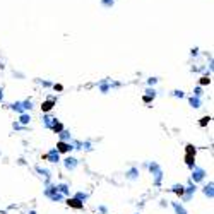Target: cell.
Returning a JSON list of instances; mask_svg holds the SVG:
<instances>
[{"instance_id":"15","label":"cell","mask_w":214,"mask_h":214,"mask_svg":"<svg viewBox=\"0 0 214 214\" xmlns=\"http://www.w3.org/2000/svg\"><path fill=\"white\" fill-rule=\"evenodd\" d=\"M58 134H60V141H70V132H68V130L62 128Z\"/></svg>"},{"instance_id":"22","label":"cell","mask_w":214,"mask_h":214,"mask_svg":"<svg viewBox=\"0 0 214 214\" xmlns=\"http://www.w3.org/2000/svg\"><path fill=\"white\" fill-rule=\"evenodd\" d=\"M76 199H79L81 202H86V200L89 199V195L84 194V192H77V194H76Z\"/></svg>"},{"instance_id":"18","label":"cell","mask_w":214,"mask_h":214,"mask_svg":"<svg viewBox=\"0 0 214 214\" xmlns=\"http://www.w3.org/2000/svg\"><path fill=\"white\" fill-rule=\"evenodd\" d=\"M62 128H63V125H62V123H60L58 120H57V122H55V123H53V125L50 127V130H53V132H55V134H58L60 130H62Z\"/></svg>"},{"instance_id":"7","label":"cell","mask_w":214,"mask_h":214,"mask_svg":"<svg viewBox=\"0 0 214 214\" xmlns=\"http://www.w3.org/2000/svg\"><path fill=\"white\" fill-rule=\"evenodd\" d=\"M63 163H65V168H67V170H76V166H77V159H76V158H72V156H68V158H65V161H63Z\"/></svg>"},{"instance_id":"4","label":"cell","mask_w":214,"mask_h":214,"mask_svg":"<svg viewBox=\"0 0 214 214\" xmlns=\"http://www.w3.org/2000/svg\"><path fill=\"white\" fill-rule=\"evenodd\" d=\"M45 159L50 161V163H58L60 161V153L57 151V149H50L48 153L45 154Z\"/></svg>"},{"instance_id":"1","label":"cell","mask_w":214,"mask_h":214,"mask_svg":"<svg viewBox=\"0 0 214 214\" xmlns=\"http://www.w3.org/2000/svg\"><path fill=\"white\" fill-rule=\"evenodd\" d=\"M45 195H46L48 199H51L53 202H60V200L63 199V195L57 190V185H46V188H45Z\"/></svg>"},{"instance_id":"33","label":"cell","mask_w":214,"mask_h":214,"mask_svg":"<svg viewBox=\"0 0 214 214\" xmlns=\"http://www.w3.org/2000/svg\"><path fill=\"white\" fill-rule=\"evenodd\" d=\"M28 214H36V213H34V211H31V213H28Z\"/></svg>"},{"instance_id":"26","label":"cell","mask_w":214,"mask_h":214,"mask_svg":"<svg viewBox=\"0 0 214 214\" xmlns=\"http://www.w3.org/2000/svg\"><path fill=\"white\" fill-rule=\"evenodd\" d=\"M146 93H147V96H151V98L156 96V91H154V89H147Z\"/></svg>"},{"instance_id":"30","label":"cell","mask_w":214,"mask_h":214,"mask_svg":"<svg viewBox=\"0 0 214 214\" xmlns=\"http://www.w3.org/2000/svg\"><path fill=\"white\" fill-rule=\"evenodd\" d=\"M144 101H146V103H151V101H153V98H151V96H144Z\"/></svg>"},{"instance_id":"17","label":"cell","mask_w":214,"mask_h":214,"mask_svg":"<svg viewBox=\"0 0 214 214\" xmlns=\"http://www.w3.org/2000/svg\"><path fill=\"white\" fill-rule=\"evenodd\" d=\"M19 122L22 123V125H28L31 122V117L28 115V113H21V118H19Z\"/></svg>"},{"instance_id":"14","label":"cell","mask_w":214,"mask_h":214,"mask_svg":"<svg viewBox=\"0 0 214 214\" xmlns=\"http://www.w3.org/2000/svg\"><path fill=\"white\" fill-rule=\"evenodd\" d=\"M137 176H139V170H137V168H130V170L127 171V178H128V180H136Z\"/></svg>"},{"instance_id":"16","label":"cell","mask_w":214,"mask_h":214,"mask_svg":"<svg viewBox=\"0 0 214 214\" xmlns=\"http://www.w3.org/2000/svg\"><path fill=\"white\" fill-rule=\"evenodd\" d=\"M57 190H58L62 195H68V187L65 183H60V185H57Z\"/></svg>"},{"instance_id":"27","label":"cell","mask_w":214,"mask_h":214,"mask_svg":"<svg viewBox=\"0 0 214 214\" xmlns=\"http://www.w3.org/2000/svg\"><path fill=\"white\" fill-rule=\"evenodd\" d=\"M209 82H211V79H209V77H202V79H200V84H202V86H204V84H209Z\"/></svg>"},{"instance_id":"13","label":"cell","mask_w":214,"mask_h":214,"mask_svg":"<svg viewBox=\"0 0 214 214\" xmlns=\"http://www.w3.org/2000/svg\"><path fill=\"white\" fill-rule=\"evenodd\" d=\"M185 163H187V166L192 170V168L195 166V156L194 154H187L185 156Z\"/></svg>"},{"instance_id":"20","label":"cell","mask_w":214,"mask_h":214,"mask_svg":"<svg viewBox=\"0 0 214 214\" xmlns=\"http://www.w3.org/2000/svg\"><path fill=\"white\" fill-rule=\"evenodd\" d=\"M149 171H151V173H153V175H156V173H158V171H161V168H159V166L156 165V163H149Z\"/></svg>"},{"instance_id":"9","label":"cell","mask_w":214,"mask_h":214,"mask_svg":"<svg viewBox=\"0 0 214 214\" xmlns=\"http://www.w3.org/2000/svg\"><path fill=\"white\" fill-rule=\"evenodd\" d=\"M170 192H173V194H176V195H183V192H185V187L183 185H173L171 188H170Z\"/></svg>"},{"instance_id":"10","label":"cell","mask_w":214,"mask_h":214,"mask_svg":"<svg viewBox=\"0 0 214 214\" xmlns=\"http://www.w3.org/2000/svg\"><path fill=\"white\" fill-rule=\"evenodd\" d=\"M53 106H55V101H53V99H48V101H45V103L41 105V110H43L45 113H48V111H50V110H51Z\"/></svg>"},{"instance_id":"12","label":"cell","mask_w":214,"mask_h":214,"mask_svg":"<svg viewBox=\"0 0 214 214\" xmlns=\"http://www.w3.org/2000/svg\"><path fill=\"white\" fill-rule=\"evenodd\" d=\"M213 188H214L213 182H211V183H207V185H205V187H204V194L207 195L209 199H213V197H214V190H213Z\"/></svg>"},{"instance_id":"3","label":"cell","mask_w":214,"mask_h":214,"mask_svg":"<svg viewBox=\"0 0 214 214\" xmlns=\"http://www.w3.org/2000/svg\"><path fill=\"white\" fill-rule=\"evenodd\" d=\"M205 176V170L204 168H199V166H194L192 168V182H202Z\"/></svg>"},{"instance_id":"31","label":"cell","mask_w":214,"mask_h":214,"mask_svg":"<svg viewBox=\"0 0 214 214\" xmlns=\"http://www.w3.org/2000/svg\"><path fill=\"white\" fill-rule=\"evenodd\" d=\"M173 94H175V96H180V98L183 96V93H182V91H175V93H173Z\"/></svg>"},{"instance_id":"32","label":"cell","mask_w":214,"mask_h":214,"mask_svg":"<svg viewBox=\"0 0 214 214\" xmlns=\"http://www.w3.org/2000/svg\"><path fill=\"white\" fill-rule=\"evenodd\" d=\"M2 98H4V94H2V89H0V101H2Z\"/></svg>"},{"instance_id":"6","label":"cell","mask_w":214,"mask_h":214,"mask_svg":"<svg viewBox=\"0 0 214 214\" xmlns=\"http://www.w3.org/2000/svg\"><path fill=\"white\" fill-rule=\"evenodd\" d=\"M195 194V185L194 183H188V187H185V192H183V200H190L192 199V195Z\"/></svg>"},{"instance_id":"28","label":"cell","mask_w":214,"mask_h":214,"mask_svg":"<svg viewBox=\"0 0 214 214\" xmlns=\"http://www.w3.org/2000/svg\"><path fill=\"white\" fill-rule=\"evenodd\" d=\"M14 128H16V130H22L24 127L21 125V123H14Z\"/></svg>"},{"instance_id":"25","label":"cell","mask_w":214,"mask_h":214,"mask_svg":"<svg viewBox=\"0 0 214 214\" xmlns=\"http://www.w3.org/2000/svg\"><path fill=\"white\" fill-rule=\"evenodd\" d=\"M211 122V117H204V118H200V127H205L207 123Z\"/></svg>"},{"instance_id":"24","label":"cell","mask_w":214,"mask_h":214,"mask_svg":"<svg viewBox=\"0 0 214 214\" xmlns=\"http://www.w3.org/2000/svg\"><path fill=\"white\" fill-rule=\"evenodd\" d=\"M195 151H197V149H195L192 144H188V146H187V154H194L195 156Z\"/></svg>"},{"instance_id":"5","label":"cell","mask_w":214,"mask_h":214,"mask_svg":"<svg viewBox=\"0 0 214 214\" xmlns=\"http://www.w3.org/2000/svg\"><path fill=\"white\" fill-rule=\"evenodd\" d=\"M74 146L68 142V141H60L58 144H57V151L58 153H68V151H72Z\"/></svg>"},{"instance_id":"23","label":"cell","mask_w":214,"mask_h":214,"mask_svg":"<svg viewBox=\"0 0 214 214\" xmlns=\"http://www.w3.org/2000/svg\"><path fill=\"white\" fill-rule=\"evenodd\" d=\"M190 105H192V106H194V108H199V106H200V99H199V96H192V98H190Z\"/></svg>"},{"instance_id":"19","label":"cell","mask_w":214,"mask_h":214,"mask_svg":"<svg viewBox=\"0 0 214 214\" xmlns=\"http://www.w3.org/2000/svg\"><path fill=\"white\" fill-rule=\"evenodd\" d=\"M173 209H175L176 214H187V211H185V209L180 204H178V202H173Z\"/></svg>"},{"instance_id":"8","label":"cell","mask_w":214,"mask_h":214,"mask_svg":"<svg viewBox=\"0 0 214 214\" xmlns=\"http://www.w3.org/2000/svg\"><path fill=\"white\" fill-rule=\"evenodd\" d=\"M67 204L70 205V207H74V209H82V207H84V202H81V200H79V199H76V197L68 199Z\"/></svg>"},{"instance_id":"2","label":"cell","mask_w":214,"mask_h":214,"mask_svg":"<svg viewBox=\"0 0 214 214\" xmlns=\"http://www.w3.org/2000/svg\"><path fill=\"white\" fill-rule=\"evenodd\" d=\"M10 108L16 110V111H19V113H24V111H28V110L33 108V103H31L29 99L28 101H17V103H12Z\"/></svg>"},{"instance_id":"29","label":"cell","mask_w":214,"mask_h":214,"mask_svg":"<svg viewBox=\"0 0 214 214\" xmlns=\"http://www.w3.org/2000/svg\"><path fill=\"white\" fill-rule=\"evenodd\" d=\"M200 94H202V89L197 88V89H195V96H200Z\"/></svg>"},{"instance_id":"21","label":"cell","mask_w":214,"mask_h":214,"mask_svg":"<svg viewBox=\"0 0 214 214\" xmlns=\"http://www.w3.org/2000/svg\"><path fill=\"white\" fill-rule=\"evenodd\" d=\"M36 171H38V173H41L45 178H50V176H51L48 170H46V168H41V166H36Z\"/></svg>"},{"instance_id":"11","label":"cell","mask_w":214,"mask_h":214,"mask_svg":"<svg viewBox=\"0 0 214 214\" xmlns=\"http://www.w3.org/2000/svg\"><path fill=\"white\" fill-rule=\"evenodd\" d=\"M55 122H57V118L50 117V115H45V117H43V123H45V127H46V128H50V127L53 125Z\"/></svg>"}]
</instances>
